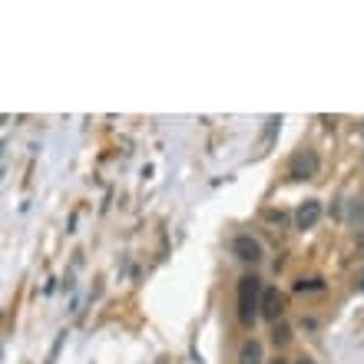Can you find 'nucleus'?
Listing matches in <instances>:
<instances>
[{
  "instance_id": "1",
  "label": "nucleus",
  "mask_w": 364,
  "mask_h": 364,
  "mask_svg": "<svg viewBox=\"0 0 364 364\" xmlns=\"http://www.w3.org/2000/svg\"><path fill=\"white\" fill-rule=\"evenodd\" d=\"M262 282L255 275H245L239 278V321L242 325H252L255 321V315H259L262 308Z\"/></svg>"
},
{
  "instance_id": "2",
  "label": "nucleus",
  "mask_w": 364,
  "mask_h": 364,
  "mask_svg": "<svg viewBox=\"0 0 364 364\" xmlns=\"http://www.w3.org/2000/svg\"><path fill=\"white\" fill-rule=\"evenodd\" d=\"M288 173L291 179H315L318 176V153L315 149H298L288 163Z\"/></svg>"
},
{
  "instance_id": "3",
  "label": "nucleus",
  "mask_w": 364,
  "mask_h": 364,
  "mask_svg": "<svg viewBox=\"0 0 364 364\" xmlns=\"http://www.w3.org/2000/svg\"><path fill=\"white\" fill-rule=\"evenodd\" d=\"M318 219H321V202L318 199H305L295 212V225L298 229H315Z\"/></svg>"
},
{
  "instance_id": "4",
  "label": "nucleus",
  "mask_w": 364,
  "mask_h": 364,
  "mask_svg": "<svg viewBox=\"0 0 364 364\" xmlns=\"http://www.w3.org/2000/svg\"><path fill=\"white\" fill-rule=\"evenodd\" d=\"M232 252H235L242 262H259L262 259V245L252 239V235H239V239L232 242Z\"/></svg>"
},
{
  "instance_id": "5",
  "label": "nucleus",
  "mask_w": 364,
  "mask_h": 364,
  "mask_svg": "<svg viewBox=\"0 0 364 364\" xmlns=\"http://www.w3.org/2000/svg\"><path fill=\"white\" fill-rule=\"evenodd\" d=\"M262 318H269V321L282 318V295H278V288H265V295H262Z\"/></svg>"
},
{
  "instance_id": "6",
  "label": "nucleus",
  "mask_w": 364,
  "mask_h": 364,
  "mask_svg": "<svg viewBox=\"0 0 364 364\" xmlns=\"http://www.w3.org/2000/svg\"><path fill=\"white\" fill-rule=\"evenodd\" d=\"M239 364H262V345L255 341V338L242 341V348H239Z\"/></svg>"
},
{
  "instance_id": "7",
  "label": "nucleus",
  "mask_w": 364,
  "mask_h": 364,
  "mask_svg": "<svg viewBox=\"0 0 364 364\" xmlns=\"http://www.w3.org/2000/svg\"><path fill=\"white\" fill-rule=\"evenodd\" d=\"M288 338H291V335H288V328H285V325H278V328H275V335H272V341H275V345H288Z\"/></svg>"
},
{
  "instance_id": "8",
  "label": "nucleus",
  "mask_w": 364,
  "mask_h": 364,
  "mask_svg": "<svg viewBox=\"0 0 364 364\" xmlns=\"http://www.w3.org/2000/svg\"><path fill=\"white\" fill-rule=\"evenodd\" d=\"M305 288H321V278H311V282H295V291H305Z\"/></svg>"
},
{
  "instance_id": "9",
  "label": "nucleus",
  "mask_w": 364,
  "mask_h": 364,
  "mask_svg": "<svg viewBox=\"0 0 364 364\" xmlns=\"http://www.w3.org/2000/svg\"><path fill=\"white\" fill-rule=\"evenodd\" d=\"M265 222H272V225H285V215H282V212H265Z\"/></svg>"
},
{
  "instance_id": "10",
  "label": "nucleus",
  "mask_w": 364,
  "mask_h": 364,
  "mask_svg": "<svg viewBox=\"0 0 364 364\" xmlns=\"http://www.w3.org/2000/svg\"><path fill=\"white\" fill-rule=\"evenodd\" d=\"M295 364H315V361H308V358H301V361H295Z\"/></svg>"
},
{
  "instance_id": "11",
  "label": "nucleus",
  "mask_w": 364,
  "mask_h": 364,
  "mask_svg": "<svg viewBox=\"0 0 364 364\" xmlns=\"http://www.w3.org/2000/svg\"><path fill=\"white\" fill-rule=\"evenodd\" d=\"M269 364H288V361H282V358H275V361H269Z\"/></svg>"
},
{
  "instance_id": "12",
  "label": "nucleus",
  "mask_w": 364,
  "mask_h": 364,
  "mask_svg": "<svg viewBox=\"0 0 364 364\" xmlns=\"http://www.w3.org/2000/svg\"><path fill=\"white\" fill-rule=\"evenodd\" d=\"M361 285H364V272H361Z\"/></svg>"
}]
</instances>
